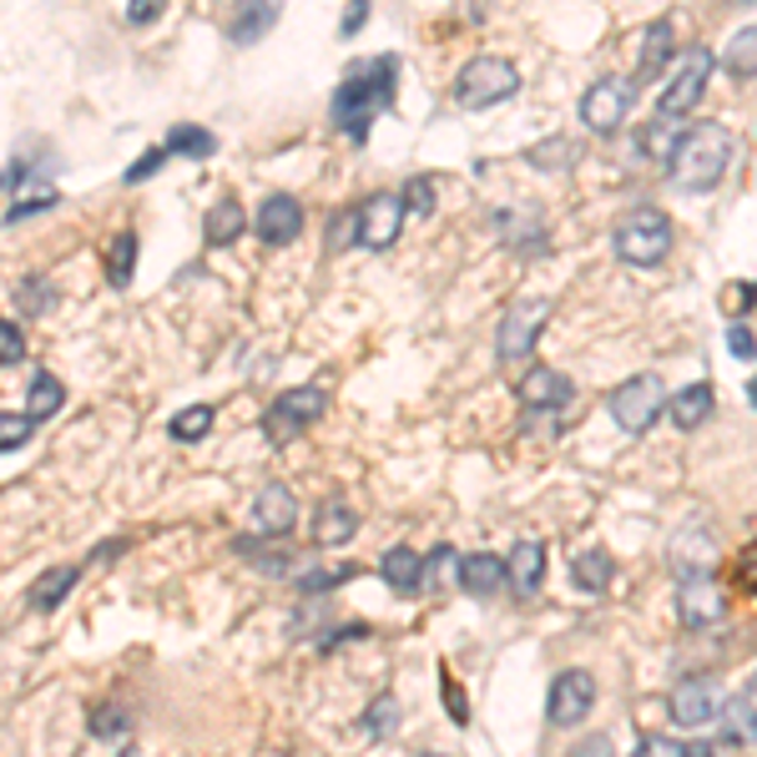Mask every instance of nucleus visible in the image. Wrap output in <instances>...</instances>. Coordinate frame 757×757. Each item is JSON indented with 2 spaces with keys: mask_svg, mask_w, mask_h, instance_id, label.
<instances>
[{
  "mask_svg": "<svg viewBox=\"0 0 757 757\" xmlns=\"http://www.w3.org/2000/svg\"><path fill=\"white\" fill-rule=\"evenodd\" d=\"M162 162H167V147H147V152L137 157L132 167H127V177H121V182H132V187H137V182H147V177H152Z\"/></svg>",
  "mask_w": 757,
  "mask_h": 757,
  "instance_id": "nucleus-40",
  "label": "nucleus"
},
{
  "mask_svg": "<svg viewBox=\"0 0 757 757\" xmlns=\"http://www.w3.org/2000/svg\"><path fill=\"white\" fill-rule=\"evenodd\" d=\"M363 21H369V0H349V6H343V21H339V36L363 31Z\"/></svg>",
  "mask_w": 757,
  "mask_h": 757,
  "instance_id": "nucleus-46",
  "label": "nucleus"
},
{
  "mask_svg": "<svg viewBox=\"0 0 757 757\" xmlns=\"http://www.w3.org/2000/svg\"><path fill=\"white\" fill-rule=\"evenodd\" d=\"M611 248L626 268H661L671 252V218L661 208H631L616 218Z\"/></svg>",
  "mask_w": 757,
  "mask_h": 757,
  "instance_id": "nucleus-3",
  "label": "nucleus"
},
{
  "mask_svg": "<svg viewBox=\"0 0 757 757\" xmlns=\"http://www.w3.org/2000/svg\"><path fill=\"white\" fill-rule=\"evenodd\" d=\"M747 399H753V409H757V379H753V385H747Z\"/></svg>",
  "mask_w": 757,
  "mask_h": 757,
  "instance_id": "nucleus-52",
  "label": "nucleus"
},
{
  "mask_svg": "<svg viewBox=\"0 0 757 757\" xmlns=\"http://www.w3.org/2000/svg\"><path fill=\"white\" fill-rule=\"evenodd\" d=\"M252 228H258V238H263L268 248H288V242L303 232V208H298V198H288V192H268L258 218H252Z\"/></svg>",
  "mask_w": 757,
  "mask_h": 757,
  "instance_id": "nucleus-15",
  "label": "nucleus"
},
{
  "mask_svg": "<svg viewBox=\"0 0 757 757\" xmlns=\"http://www.w3.org/2000/svg\"><path fill=\"white\" fill-rule=\"evenodd\" d=\"M273 21H278V6H273V0H238V11H232V41L252 46Z\"/></svg>",
  "mask_w": 757,
  "mask_h": 757,
  "instance_id": "nucleus-26",
  "label": "nucleus"
},
{
  "mask_svg": "<svg viewBox=\"0 0 757 757\" xmlns=\"http://www.w3.org/2000/svg\"><path fill=\"white\" fill-rule=\"evenodd\" d=\"M445 697H450V717H455V723H465L470 713H465V697H460V687H455L450 677H445Z\"/></svg>",
  "mask_w": 757,
  "mask_h": 757,
  "instance_id": "nucleus-49",
  "label": "nucleus"
},
{
  "mask_svg": "<svg viewBox=\"0 0 757 757\" xmlns=\"http://www.w3.org/2000/svg\"><path fill=\"white\" fill-rule=\"evenodd\" d=\"M395 87H399V56H369L343 77V87L333 91V127L349 137L353 147L369 142V121L379 111L395 107Z\"/></svg>",
  "mask_w": 757,
  "mask_h": 757,
  "instance_id": "nucleus-1",
  "label": "nucleus"
},
{
  "mask_svg": "<svg viewBox=\"0 0 757 757\" xmlns=\"http://www.w3.org/2000/svg\"><path fill=\"white\" fill-rule=\"evenodd\" d=\"M460 586L470 596H480V601H490V596H500L510 586V560L490 556V550H475V556L460 560Z\"/></svg>",
  "mask_w": 757,
  "mask_h": 757,
  "instance_id": "nucleus-18",
  "label": "nucleus"
},
{
  "mask_svg": "<svg viewBox=\"0 0 757 757\" xmlns=\"http://www.w3.org/2000/svg\"><path fill=\"white\" fill-rule=\"evenodd\" d=\"M631 101H637V81L631 77H601L581 91V127L596 137H616L621 121L631 117Z\"/></svg>",
  "mask_w": 757,
  "mask_h": 757,
  "instance_id": "nucleus-7",
  "label": "nucleus"
},
{
  "mask_svg": "<svg viewBox=\"0 0 757 757\" xmlns=\"http://www.w3.org/2000/svg\"><path fill=\"white\" fill-rule=\"evenodd\" d=\"M242 228H248V212H242L238 198L212 202L208 218H202V238H208V248H232V242L242 238Z\"/></svg>",
  "mask_w": 757,
  "mask_h": 757,
  "instance_id": "nucleus-22",
  "label": "nucleus"
},
{
  "mask_svg": "<svg viewBox=\"0 0 757 757\" xmlns=\"http://www.w3.org/2000/svg\"><path fill=\"white\" fill-rule=\"evenodd\" d=\"M727 349H733V359H757V333L747 323H733L727 329Z\"/></svg>",
  "mask_w": 757,
  "mask_h": 757,
  "instance_id": "nucleus-44",
  "label": "nucleus"
},
{
  "mask_svg": "<svg viewBox=\"0 0 757 757\" xmlns=\"http://www.w3.org/2000/svg\"><path fill=\"white\" fill-rule=\"evenodd\" d=\"M667 713H671V723H677V727H707L717 713H723V687H717L713 677H687V681H677Z\"/></svg>",
  "mask_w": 757,
  "mask_h": 757,
  "instance_id": "nucleus-12",
  "label": "nucleus"
},
{
  "mask_svg": "<svg viewBox=\"0 0 757 757\" xmlns=\"http://www.w3.org/2000/svg\"><path fill=\"white\" fill-rule=\"evenodd\" d=\"M16 303L26 308V313H46L51 308V288L36 278V283H21V293H16Z\"/></svg>",
  "mask_w": 757,
  "mask_h": 757,
  "instance_id": "nucleus-43",
  "label": "nucleus"
},
{
  "mask_svg": "<svg viewBox=\"0 0 757 757\" xmlns=\"http://www.w3.org/2000/svg\"><path fill=\"white\" fill-rule=\"evenodd\" d=\"M359 536V510H353L349 500H323L319 510H313V540L319 546H329V550H339V546H349V540Z\"/></svg>",
  "mask_w": 757,
  "mask_h": 757,
  "instance_id": "nucleus-19",
  "label": "nucleus"
},
{
  "mask_svg": "<svg viewBox=\"0 0 757 757\" xmlns=\"http://www.w3.org/2000/svg\"><path fill=\"white\" fill-rule=\"evenodd\" d=\"M591 743H596V747H581L576 757H611V743H606V737H591Z\"/></svg>",
  "mask_w": 757,
  "mask_h": 757,
  "instance_id": "nucleus-50",
  "label": "nucleus"
},
{
  "mask_svg": "<svg viewBox=\"0 0 757 757\" xmlns=\"http://www.w3.org/2000/svg\"><path fill=\"white\" fill-rule=\"evenodd\" d=\"M723 71L727 77H737V81H753L757 77V26H743V31L733 36V41L723 46Z\"/></svg>",
  "mask_w": 757,
  "mask_h": 757,
  "instance_id": "nucleus-27",
  "label": "nucleus"
},
{
  "mask_svg": "<svg viewBox=\"0 0 757 757\" xmlns=\"http://www.w3.org/2000/svg\"><path fill=\"white\" fill-rule=\"evenodd\" d=\"M723 611H727V601H723L717 576L707 571V566H687V571L677 576V616H681V626L707 631V626L723 621Z\"/></svg>",
  "mask_w": 757,
  "mask_h": 757,
  "instance_id": "nucleus-9",
  "label": "nucleus"
},
{
  "mask_svg": "<svg viewBox=\"0 0 757 757\" xmlns=\"http://www.w3.org/2000/svg\"><path fill=\"white\" fill-rule=\"evenodd\" d=\"M661 409H667V385H661L657 373H637V379L611 389V419L626 435H647L661 419Z\"/></svg>",
  "mask_w": 757,
  "mask_h": 757,
  "instance_id": "nucleus-8",
  "label": "nucleus"
},
{
  "mask_svg": "<svg viewBox=\"0 0 757 757\" xmlns=\"http://www.w3.org/2000/svg\"><path fill=\"white\" fill-rule=\"evenodd\" d=\"M723 6H747V0H723Z\"/></svg>",
  "mask_w": 757,
  "mask_h": 757,
  "instance_id": "nucleus-53",
  "label": "nucleus"
},
{
  "mask_svg": "<svg viewBox=\"0 0 757 757\" xmlns=\"http://www.w3.org/2000/svg\"><path fill=\"white\" fill-rule=\"evenodd\" d=\"M591 707H596V677H591V671L571 667V671H560V677L550 681V691H546V717H550L556 727L586 723V717H591Z\"/></svg>",
  "mask_w": 757,
  "mask_h": 757,
  "instance_id": "nucleus-11",
  "label": "nucleus"
},
{
  "mask_svg": "<svg viewBox=\"0 0 757 757\" xmlns=\"http://www.w3.org/2000/svg\"><path fill=\"white\" fill-rule=\"evenodd\" d=\"M460 560L450 546H439L435 556H425V591H445L450 581H460Z\"/></svg>",
  "mask_w": 757,
  "mask_h": 757,
  "instance_id": "nucleus-33",
  "label": "nucleus"
},
{
  "mask_svg": "<svg viewBox=\"0 0 757 757\" xmlns=\"http://www.w3.org/2000/svg\"><path fill=\"white\" fill-rule=\"evenodd\" d=\"M546 581V540H516V556H510V586L520 596H536Z\"/></svg>",
  "mask_w": 757,
  "mask_h": 757,
  "instance_id": "nucleus-23",
  "label": "nucleus"
},
{
  "mask_svg": "<svg viewBox=\"0 0 757 757\" xmlns=\"http://www.w3.org/2000/svg\"><path fill=\"white\" fill-rule=\"evenodd\" d=\"M41 208H56V192H51V187H41V192H36V198L16 202V208L6 212V222H21V218H31V212H41Z\"/></svg>",
  "mask_w": 757,
  "mask_h": 757,
  "instance_id": "nucleus-45",
  "label": "nucleus"
},
{
  "mask_svg": "<svg viewBox=\"0 0 757 757\" xmlns=\"http://www.w3.org/2000/svg\"><path fill=\"white\" fill-rule=\"evenodd\" d=\"M737 581H743L747 591H757V546L743 550V560H737Z\"/></svg>",
  "mask_w": 757,
  "mask_h": 757,
  "instance_id": "nucleus-48",
  "label": "nucleus"
},
{
  "mask_svg": "<svg viewBox=\"0 0 757 757\" xmlns=\"http://www.w3.org/2000/svg\"><path fill=\"white\" fill-rule=\"evenodd\" d=\"M530 167H540V172H571L576 162H581V147L571 142V137H546V142H536L526 152Z\"/></svg>",
  "mask_w": 757,
  "mask_h": 757,
  "instance_id": "nucleus-29",
  "label": "nucleus"
},
{
  "mask_svg": "<svg viewBox=\"0 0 757 757\" xmlns=\"http://www.w3.org/2000/svg\"><path fill=\"white\" fill-rule=\"evenodd\" d=\"M713 67H717V56L703 51V46H697V51H687V56H677V67H671L667 91L657 97V117H667V121L691 117V111L703 107V97H707Z\"/></svg>",
  "mask_w": 757,
  "mask_h": 757,
  "instance_id": "nucleus-6",
  "label": "nucleus"
},
{
  "mask_svg": "<svg viewBox=\"0 0 757 757\" xmlns=\"http://www.w3.org/2000/svg\"><path fill=\"white\" fill-rule=\"evenodd\" d=\"M399 202H405V218H435V182L429 177H409Z\"/></svg>",
  "mask_w": 757,
  "mask_h": 757,
  "instance_id": "nucleus-36",
  "label": "nucleus"
},
{
  "mask_svg": "<svg viewBox=\"0 0 757 757\" xmlns=\"http://www.w3.org/2000/svg\"><path fill=\"white\" fill-rule=\"evenodd\" d=\"M667 67H677V26L667 21V16H657V21L641 31V51H637V87H647V81H657Z\"/></svg>",
  "mask_w": 757,
  "mask_h": 757,
  "instance_id": "nucleus-16",
  "label": "nucleus"
},
{
  "mask_svg": "<svg viewBox=\"0 0 757 757\" xmlns=\"http://www.w3.org/2000/svg\"><path fill=\"white\" fill-rule=\"evenodd\" d=\"M167 152H177V157H212V152H218V137H212L208 127H172V132H167Z\"/></svg>",
  "mask_w": 757,
  "mask_h": 757,
  "instance_id": "nucleus-32",
  "label": "nucleus"
},
{
  "mask_svg": "<svg viewBox=\"0 0 757 757\" xmlns=\"http://www.w3.org/2000/svg\"><path fill=\"white\" fill-rule=\"evenodd\" d=\"M132 273H137V232L121 228L117 242H111V252H107V278L117 288H127V283H132Z\"/></svg>",
  "mask_w": 757,
  "mask_h": 757,
  "instance_id": "nucleus-31",
  "label": "nucleus"
},
{
  "mask_svg": "<svg viewBox=\"0 0 757 757\" xmlns=\"http://www.w3.org/2000/svg\"><path fill=\"white\" fill-rule=\"evenodd\" d=\"M36 419L31 415H0V455L6 450H21L26 439H31Z\"/></svg>",
  "mask_w": 757,
  "mask_h": 757,
  "instance_id": "nucleus-37",
  "label": "nucleus"
},
{
  "mask_svg": "<svg viewBox=\"0 0 757 757\" xmlns=\"http://www.w3.org/2000/svg\"><path fill=\"white\" fill-rule=\"evenodd\" d=\"M713 409H717V395L707 379H691L687 389H677V395L667 399V415L677 429H703L707 419H713Z\"/></svg>",
  "mask_w": 757,
  "mask_h": 757,
  "instance_id": "nucleus-20",
  "label": "nucleus"
},
{
  "mask_svg": "<svg viewBox=\"0 0 757 757\" xmlns=\"http://www.w3.org/2000/svg\"><path fill=\"white\" fill-rule=\"evenodd\" d=\"M399 222H405V202H399L395 192H373V198L359 208V242L373 252L395 248Z\"/></svg>",
  "mask_w": 757,
  "mask_h": 757,
  "instance_id": "nucleus-14",
  "label": "nucleus"
},
{
  "mask_svg": "<svg viewBox=\"0 0 757 757\" xmlns=\"http://www.w3.org/2000/svg\"><path fill=\"white\" fill-rule=\"evenodd\" d=\"M379 576H385L389 591L419 596L425 591V556L409 550V546H395V550H385V560H379Z\"/></svg>",
  "mask_w": 757,
  "mask_h": 757,
  "instance_id": "nucleus-21",
  "label": "nucleus"
},
{
  "mask_svg": "<svg viewBox=\"0 0 757 757\" xmlns=\"http://www.w3.org/2000/svg\"><path fill=\"white\" fill-rule=\"evenodd\" d=\"M419 757H445V753H419Z\"/></svg>",
  "mask_w": 757,
  "mask_h": 757,
  "instance_id": "nucleus-54",
  "label": "nucleus"
},
{
  "mask_svg": "<svg viewBox=\"0 0 757 757\" xmlns=\"http://www.w3.org/2000/svg\"><path fill=\"white\" fill-rule=\"evenodd\" d=\"M162 6H167V0H127V21L147 26V21H157V16H162Z\"/></svg>",
  "mask_w": 757,
  "mask_h": 757,
  "instance_id": "nucleus-47",
  "label": "nucleus"
},
{
  "mask_svg": "<svg viewBox=\"0 0 757 757\" xmlns=\"http://www.w3.org/2000/svg\"><path fill=\"white\" fill-rule=\"evenodd\" d=\"M520 91V71L510 56H470L460 67V77H455V101H460L465 111H485V107H500V101H510Z\"/></svg>",
  "mask_w": 757,
  "mask_h": 757,
  "instance_id": "nucleus-4",
  "label": "nucleus"
},
{
  "mask_svg": "<svg viewBox=\"0 0 757 757\" xmlns=\"http://www.w3.org/2000/svg\"><path fill=\"white\" fill-rule=\"evenodd\" d=\"M208 429H212V409H208V405H192V409H182V415H172L167 435L182 439V445H192V439H202Z\"/></svg>",
  "mask_w": 757,
  "mask_h": 757,
  "instance_id": "nucleus-34",
  "label": "nucleus"
},
{
  "mask_svg": "<svg viewBox=\"0 0 757 757\" xmlns=\"http://www.w3.org/2000/svg\"><path fill=\"white\" fill-rule=\"evenodd\" d=\"M631 757H687V743H677V737H641Z\"/></svg>",
  "mask_w": 757,
  "mask_h": 757,
  "instance_id": "nucleus-41",
  "label": "nucleus"
},
{
  "mask_svg": "<svg viewBox=\"0 0 757 757\" xmlns=\"http://www.w3.org/2000/svg\"><path fill=\"white\" fill-rule=\"evenodd\" d=\"M687 757H717L713 743H687Z\"/></svg>",
  "mask_w": 757,
  "mask_h": 757,
  "instance_id": "nucleus-51",
  "label": "nucleus"
},
{
  "mask_svg": "<svg viewBox=\"0 0 757 757\" xmlns=\"http://www.w3.org/2000/svg\"><path fill=\"white\" fill-rule=\"evenodd\" d=\"M349 242H359V208H343L333 212V228H329V252H343Z\"/></svg>",
  "mask_w": 757,
  "mask_h": 757,
  "instance_id": "nucleus-38",
  "label": "nucleus"
},
{
  "mask_svg": "<svg viewBox=\"0 0 757 757\" xmlns=\"http://www.w3.org/2000/svg\"><path fill=\"white\" fill-rule=\"evenodd\" d=\"M252 520H258V530L263 536H288V530L298 526V500L288 485H263L258 490V500H252Z\"/></svg>",
  "mask_w": 757,
  "mask_h": 757,
  "instance_id": "nucleus-17",
  "label": "nucleus"
},
{
  "mask_svg": "<svg viewBox=\"0 0 757 757\" xmlns=\"http://www.w3.org/2000/svg\"><path fill=\"white\" fill-rule=\"evenodd\" d=\"M329 409V395H323L319 385H303V389H288V395L273 399V409L263 415V429L273 445H288V439H298L313 419Z\"/></svg>",
  "mask_w": 757,
  "mask_h": 757,
  "instance_id": "nucleus-10",
  "label": "nucleus"
},
{
  "mask_svg": "<svg viewBox=\"0 0 757 757\" xmlns=\"http://www.w3.org/2000/svg\"><path fill=\"white\" fill-rule=\"evenodd\" d=\"M61 405H67V385H61L56 373H36L31 389H26V415L41 425V419H51Z\"/></svg>",
  "mask_w": 757,
  "mask_h": 757,
  "instance_id": "nucleus-30",
  "label": "nucleus"
},
{
  "mask_svg": "<svg viewBox=\"0 0 757 757\" xmlns=\"http://www.w3.org/2000/svg\"><path fill=\"white\" fill-rule=\"evenodd\" d=\"M571 581L581 586V591H591V596H601V591H611V581H616V560H611V550H581V556L571 560Z\"/></svg>",
  "mask_w": 757,
  "mask_h": 757,
  "instance_id": "nucleus-25",
  "label": "nucleus"
},
{
  "mask_svg": "<svg viewBox=\"0 0 757 757\" xmlns=\"http://www.w3.org/2000/svg\"><path fill=\"white\" fill-rule=\"evenodd\" d=\"M77 581H81L77 566H51V571L31 586V611H56V606H61V596H71V586H77Z\"/></svg>",
  "mask_w": 757,
  "mask_h": 757,
  "instance_id": "nucleus-28",
  "label": "nucleus"
},
{
  "mask_svg": "<svg viewBox=\"0 0 757 757\" xmlns=\"http://www.w3.org/2000/svg\"><path fill=\"white\" fill-rule=\"evenodd\" d=\"M550 313H556L550 298H516V303L505 308L500 333H495V359L500 363H526L530 353H536L540 333H546Z\"/></svg>",
  "mask_w": 757,
  "mask_h": 757,
  "instance_id": "nucleus-5",
  "label": "nucleus"
},
{
  "mask_svg": "<svg viewBox=\"0 0 757 757\" xmlns=\"http://www.w3.org/2000/svg\"><path fill=\"white\" fill-rule=\"evenodd\" d=\"M727 167H733V132L717 127V121H697V127L677 132V142H671V152H667L671 187H677V192H691V198L713 192V187L727 177Z\"/></svg>",
  "mask_w": 757,
  "mask_h": 757,
  "instance_id": "nucleus-2",
  "label": "nucleus"
},
{
  "mask_svg": "<svg viewBox=\"0 0 757 757\" xmlns=\"http://www.w3.org/2000/svg\"><path fill=\"white\" fill-rule=\"evenodd\" d=\"M717 723H723L727 743L757 747V703H753V697H723V713H717Z\"/></svg>",
  "mask_w": 757,
  "mask_h": 757,
  "instance_id": "nucleus-24",
  "label": "nucleus"
},
{
  "mask_svg": "<svg viewBox=\"0 0 757 757\" xmlns=\"http://www.w3.org/2000/svg\"><path fill=\"white\" fill-rule=\"evenodd\" d=\"M359 727L369 737H379V743H385V737H395V727H399V703L395 697H379V703L369 707V713L359 717Z\"/></svg>",
  "mask_w": 757,
  "mask_h": 757,
  "instance_id": "nucleus-35",
  "label": "nucleus"
},
{
  "mask_svg": "<svg viewBox=\"0 0 757 757\" xmlns=\"http://www.w3.org/2000/svg\"><path fill=\"white\" fill-rule=\"evenodd\" d=\"M91 733L101 737V743H111V737L127 733V713H117V707H101L97 717H91Z\"/></svg>",
  "mask_w": 757,
  "mask_h": 757,
  "instance_id": "nucleus-42",
  "label": "nucleus"
},
{
  "mask_svg": "<svg viewBox=\"0 0 757 757\" xmlns=\"http://www.w3.org/2000/svg\"><path fill=\"white\" fill-rule=\"evenodd\" d=\"M21 359H26L21 329H16L11 319H0V369H6V363H21Z\"/></svg>",
  "mask_w": 757,
  "mask_h": 757,
  "instance_id": "nucleus-39",
  "label": "nucleus"
},
{
  "mask_svg": "<svg viewBox=\"0 0 757 757\" xmlns=\"http://www.w3.org/2000/svg\"><path fill=\"white\" fill-rule=\"evenodd\" d=\"M516 399L526 409H566L576 399V385L560 369H550V363H530L516 379Z\"/></svg>",
  "mask_w": 757,
  "mask_h": 757,
  "instance_id": "nucleus-13",
  "label": "nucleus"
}]
</instances>
